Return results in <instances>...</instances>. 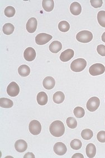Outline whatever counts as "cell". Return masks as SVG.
<instances>
[{"label": "cell", "instance_id": "6da1fadb", "mask_svg": "<svg viewBox=\"0 0 105 158\" xmlns=\"http://www.w3.org/2000/svg\"><path fill=\"white\" fill-rule=\"evenodd\" d=\"M49 131L53 136L59 137L63 136L65 133V127L62 121L55 120L50 125Z\"/></svg>", "mask_w": 105, "mask_h": 158}, {"label": "cell", "instance_id": "7a4b0ae2", "mask_svg": "<svg viewBox=\"0 0 105 158\" xmlns=\"http://www.w3.org/2000/svg\"><path fill=\"white\" fill-rule=\"evenodd\" d=\"M87 61L82 58H79L72 61L70 64V69L75 72H81L86 68Z\"/></svg>", "mask_w": 105, "mask_h": 158}, {"label": "cell", "instance_id": "3957f363", "mask_svg": "<svg viewBox=\"0 0 105 158\" xmlns=\"http://www.w3.org/2000/svg\"><path fill=\"white\" fill-rule=\"evenodd\" d=\"M76 39L78 41L83 44L88 43L93 39L92 33L88 31H82L78 32L76 35Z\"/></svg>", "mask_w": 105, "mask_h": 158}, {"label": "cell", "instance_id": "277c9868", "mask_svg": "<svg viewBox=\"0 0 105 158\" xmlns=\"http://www.w3.org/2000/svg\"><path fill=\"white\" fill-rule=\"evenodd\" d=\"M105 67L100 63L95 64L91 66L89 69V72L93 76H99L105 73Z\"/></svg>", "mask_w": 105, "mask_h": 158}, {"label": "cell", "instance_id": "5b68a950", "mask_svg": "<svg viewBox=\"0 0 105 158\" xmlns=\"http://www.w3.org/2000/svg\"><path fill=\"white\" fill-rule=\"evenodd\" d=\"M29 131L32 135H38L42 131V125L37 120H32L29 126Z\"/></svg>", "mask_w": 105, "mask_h": 158}, {"label": "cell", "instance_id": "8992f818", "mask_svg": "<svg viewBox=\"0 0 105 158\" xmlns=\"http://www.w3.org/2000/svg\"><path fill=\"white\" fill-rule=\"evenodd\" d=\"M100 105V100L97 97H92L89 98L87 101L86 107L88 110L91 112H93L96 110Z\"/></svg>", "mask_w": 105, "mask_h": 158}, {"label": "cell", "instance_id": "52a82bcc", "mask_svg": "<svg viewBox=\"0 0 105 158\" xmlns=\"http://www.w3.org/2000/svg\"><path fill=\"white\" fill-rule=\"evenodd\" d=\"M53 38L52 35L42 33L37 35L35 37V42L39 45H43L50 41Z\"/></svg>", "mask_w": 105, "mask_h": 158}, {"label": "cell", "instance_id": "ba28073f", "mask_svg": "<svg viewBox=\"0 0 105 158\" xmlns=\"http://www.w3.org/2000/svg\"><path fill=\"white\" fill-rule=\"evenodd\" d=\"M20 87L15 82L10 83L7 87V93L11 97H15L19 94Z\"/></svg>", "mask_w": 105, "mask_h": 158}, {"label": "cell", "instance_id": "9c48e42d", "mask_svg": "<svg viewBox=\"0 0 105 158\" xmlns=\"http://www.w3.org/2000/svg\"><path fill=\"white\" fill-rule=\"evenodd\" d=\"M53 150L57 155L62 156L67 152V146L62 142H57L54 145Z\"/></svg>", "mask_w": 105, "mask_h": 158}, {"label": "cell", "instance_id": "30bf717a", "mask_svg": "<svg viewBox=\"0 0 105 158\" xmlns=\"http://www.w3.org/2000/svg\"><path fill=\"white\" fill-rule=\"evenodd\" d=\"M38 26V21L35 18H31L28 20L26 25V28L27 31L30 33H32L35 32Z\"/></svg>", "mask_w": 105, "mask_h": 158}, {"label": "cell", "instance_id": "8fae6325", "mask_svg": "<svg viewBox=\"0 0 105 158\" xmlns=\"http://www.w3.org/2000/svg\"><path fill=\"white\" fill-rule=\"evenodd\" d=\"M36 55V54L34 48H31V47L26 48L24 52V57L25 58V59L28 61H33L35 59Z\"/></svg>", "mask_w": 105, "mask_h": 158}, {"label": "cell", "instance_id": "7c38bea8", "mask_svg": "<svg viewBox=\"0 0 105 158\" xmlns=\"http://www.w3.org/2000/svg\"><path fill=\"white\" fill-rule=\"evenodd\" d=\"M74 52L72 49H67L64 51L60 55V59L63 62H67L72 59L74 56Z\"/></svg>", "mask_w": 105, "mask_h": 158}, {"label": "cell", "instance_id": "4fadbf2b", "mask_svg": "<svg viewBox=\"0 0 105 158\" xmlns=\"http://www.w3.org/2000/svg\"><path fill=\"white\" fill-rule=\"evenodd\" d=\"M15 148L19 152H25L28 148V143L23 139H19L15 143Z\"/></svg>", "mask_w": 105, "mask_h": 158}, {"label": "cell", "instance_id": "5bb4252c", "mask_svg": "<svg viewBox=\"0 0 105 158\" xmlns=\"http://www.w3.org/2000/svg\"><path fill=\"white\" fill-rule=\"evenodd\" d=\"M43 85L46 89H51L54 88L55 85V81L51 77H47L43 80Z\"/></svg>", "mask_w": 105, "mask_h": 158}, {"label": "cell", "instance_id": "9a60e30c", "mask_svg": "<svg viewBox=\"0 0 105 158\" xmlns=\"http://www.w3.org/2000/svg\"><path fill=\"white\" fill-rule=\"evenodd\" d=\"M49 50L51 51L52 53L57 54L62 50V44L61 42L54 41L51 42V44L49 45Z\"/></svg>", "mask_w": 105, "mask_h": 158}, {"label": "cell", "instance_id": "2e32d148", "mask_svg": "<svg viewBox=\"0 0 105 158\" xmlns=\"http://www.w3.org/2000/svg\"><path fill=\"white\" fill-rule=\"evenodd\" d=\"M70 11L74 15H78L82 12L81 5L77 2H74L70 5Z\"/></svg>", "mask_w": 105, "mask_h": 158}, {"label": "cell", "instance_id": "e0dca14e", "mask_svg": "<svg viewBox=\"0 0 105 158\" xmlns=\"http://www.w3.org/2000/svg\"><path fill=\"white\" fill-rule=\"evenodd\" d=\"M37 102L40 105H45L48 102V96L45 92H40L37 95Z\"/></svg>", "mask_w": 105, "mask_h": 158}, {"label": "cell", "instance_id": "ac0fdd59", "mask_svg": "<svg viewBox=\"0 0 105 158\" xmlns=\"http://www.w3.org/2000/svg\"><path fill=\"white\" fill-rule=\"evenodd\" d=\"M86 154L89 158H94L96 154V148L93 143H89L86 147Z\"/></svg>", "mask_w": 105, "mask_h": 158}, {"label": "cell", "instance_id": "d6986e66", "mask_svg": "<svg viewBox=\"0 0 105 158\" xmlns=\"http://www.w3.org/2000/svg\"><path fill=\"white\" fill-rule=\"evenodd\" d=\"M42 6L45 11L47 12L51 11L54 9V1L53 0H43L42 2Z\"/></svg>", "mask_w": 105, "mask_h": 158}, {"label": "cell", "instance_id": "ffe728a7", "mask_svg": "<svg viewBox=\"0 0 105 158\" xmlns=\"http://www.w3.org/2000/svg\"><path fill=\"white\" fill-rule=\"evenodd\" d=\"M53 99L55 103L59 104L63 102L65 99V95L62 92L58 91L54 94Z\"/></svg>", "mask_w": 105, "mask_h": 158}, {"label": "cell", "instance_id": "44dd1931", "mask_svg": "<svg viewBox=\"0 0 105 158\" xmlns=\"http://www.w3.org/2000/svg\"><path fill=\"white\" fill-rule=\"evenodd\" d=\"M13 105V101L9 98H0V106L3 108H12Z\"/></svg>", "mask_w": 105, "mask_h": 158}, {"label": "cell", "instance_id": "7402d4cb", "mask_svg": "<svg viewBox=\"0 0 105 158\" xmlns=\"http://www.w3.org/2000/svg\"><path fill=\"white\" fill-rule=\"evenodd\" d=\"M18 73L21 77H25L30 74V69L29 66H28L26 65H22L19 68Z\"/></svg>", "mask_w": 105, "mask_h": 158}, {"label": "cell", "instance_id": "603a6c76", "mask_svg": "<svg viewBox=\"0 0 105 158\" xmlns=\"http://www.w3.org/2000/svg\"><path fill=\"white\" fill-rule=\"evenodd\" d=\"M15 30L14 26L11 23H6L2 27V31L5 35H10Z\"/></svg>", "mask_w": 105, "mask_h": 158}, {"label": "cell", "instance_id": "cb8c5ba5", "mask_svg": "<svg viewBox=\"0 0 105 158\" xmlns=\"http://www.w3.org/2000/svg\"><path fill=\"white\" fill-rule=\"evenodd\" d=\"M97 20L99 25L105 28V11H99L97 14Z\"/></svg>", "mask_w": 105, "mask_h": 158}, {"label": "cell", "instance_id": "d4e9b609", "mask_svg": "<svg viewBox=\"0 0 105 158\" xmlns=\"http://www.w3.org/2000/svg\"><path fill=\"white\" fill-rule=\"evenodd\" d=\"M93 136V133L92 130L89 129H85L83 130L81 132L82 137L85 140H89L91 139Z\"/></svg>", "mask_w": 105, "mask_h": 158}, {"label": "cell", "instance_id": "484cf974", "mask_svg": "<svg viewBox=\"0 0 105 158\" xmlns=\"http://www.w3.org/2000/svg\"><path fill=\"white\" fill-rule=\"evenodd\" d=\"M58 28L62 32H67L69 30L70 25L67 21H62L58 24Z\"/></svg>", "mask_w": 105, "mask_h": 158}, {"label": "cell", "instance_id": "4316f807", "mask_svg": "<svg viewBox=\"0 0 105 158\" xmlns=\"http://www.w3.org/2000/svg\"><path fill=\"white\" fill-rule=\"evenodd\" d=\"M73 113L74 115L77 118H82L84 116L85 111L83 108L80 107V106H77L76 108H74Z\"/></svg>", "mask_w": 105, "mask_h": 158}, {"label": "cell", "instance_id": "83f0119b", "mask_svg": "<svg viewBox=\"0 0 105 158\" xmlns=\"http://www.w3.org/2000/svg\"><path fill=\"white\" fill-rule=\"evenodd\" d=\"M15 13H16V10L15 9V8L11 6L6 7L4 11V14L5 16L8 18H12L15 15Z\"/></svg>", "mask_w": 105, "mask_h": 158}, {"label": "cell", "instance_id": "f1b7e54d", "mask_svg": "<svg viewBox=\"0 0 105 158\" xmlns=\"http://www.w3.org/2000/svg\"><path fill=\"white\" fill-rule=\"evenodd\" d=\"M70 145L72 149H74L75 150H78L82 148V143L80 139H74L70 142Z\"/></svg>", "mask_w": 105, "mask_h": 158}, {"label": "cell", "instance_id": "f546056e", "mask_svg": "<svg viewBox=\"0 0 105 158\" xmlns=\"http://www.w3.org/2000/svg\"><path fill=\"white\" fill-rule=\"evenodd\" d=\"M67 124L69 128L71 129H74L77 126V122L73 117H69L67 119Z\"/></svg>", "mask_w": 105, "mask_h": 158}, {"label": "cell", "instance_id": "4dcf8cb0", "mask_svg": "<svg viewBox=\"0 0 105 158\" xmlns=\"http://www.w3.org/2000/svg\"><path fill=\"white\" fill-rule=\"evenodd\" d=\"M90 2L91 5L95 8L101 7L103 4L102 0H91Z\"/></svg>", "mask_w": 105, "mask_h": 158}, {"label": "cell", "instance_id": "1f68e13d", "mask_svg": "<svg viewBox=\"0 0 105 158\" xmlns=\"http://www.w3.org/2000/svg\"><path fill=\"white\" fill-rule=\"evenodd\" d=\"M97 139H98L99 142L101 143L105 142V131H101L97 133Z\"/></svg>", "mask_w": 105, "mask_h": 158}, {"label": "cell", "instance_id": "d6a6232c", "mask_svg": "<svg viewBox=\"0 0 105 158\" xmlns=\"http://www.w3.org/2000/svg\"><path fill=\"white\" fill-rule=\"evenodd\" d=\"M97 51L99 55L102 56H105V46L103 44H99L97 48Z\"/></svg>", "mask_w": 105, "mask_h": 158}, {"label": "cell", "instance_id": "836d02e7", "mask_svg": "<svg viewBox=\"0 0 105 158\" xmlns=\"http://www.w3.org/2000/svg\"><path fill=\"white\" fill-rule=\"evenodd\" d=\"M35 158V155H34V154H32V152H28L26 153L25 155H24V158Z\"/></svg>", "mask_w": 105, "mask_h": 158}, {"label": "cell", "instance_id": "e575fe53", "mask_svg": "<svg viewBox=\"0 0 105 158\" xmlns=\"http://www.w3.org/2000/svg\"><path fill=\"white\" fill-rule=\"evenodd\" d=\"M83 158L84 156L82 154H80V153H76L75 154H74L72 156V158Z\"/></svg>", "mask_w": 105, "mask_h": 158}, {"label": "cell", "instance_id": "d590c367", "mask_svg": "<svg viewBox=\"0 0 105 158\" xmlns=\"http://www.w3.org/2000/svg\"><path fill=\"white\" fill-rule=\"evenodd\" d=\"M102 41L103 42H105V32H104L103 33V35H102Z\"/></svg>", "mask_w": 105, "mask_h": 158}]
</instances>
